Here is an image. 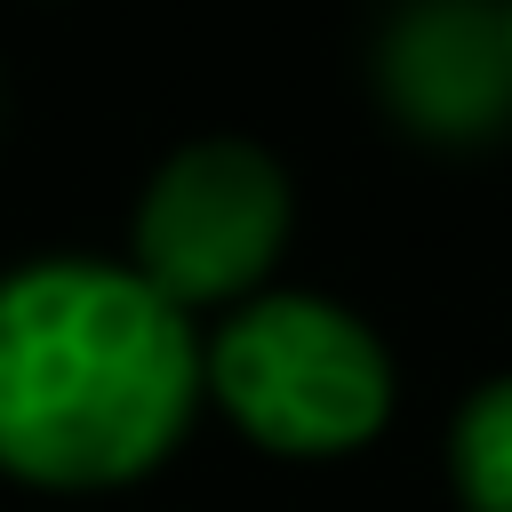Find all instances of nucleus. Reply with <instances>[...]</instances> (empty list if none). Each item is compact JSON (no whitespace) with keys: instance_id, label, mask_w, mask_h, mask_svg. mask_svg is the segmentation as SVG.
Listing matches in <instances>:
<instances>
[{"instance_id":"obj_1","label":"nucleus","mask_w":512,"mask_h":512,"mask_svg":"<svg viewBox=\"0 0 512 512\" xmlns=\"http://www.w3.org/2000/svg\"><path fill=\"white\" fill-rule=\"evenodd\" d=\"M200 408V320L128 256L48 248L0 272V480L40 496L136 488Z\"/></svg>"},{"instance_id":"obj_2","label":"nucleus","mask_w":512,"mask_h":512,"mask_svg":"<svg viewBox=\"0 0 512 512\" xmlns=\"http://www.w3.org/2000/svg\"><path fill=\"white\" fill-rule=\"evenodd\" d=\"M208 408L272 464H344L384 440L400 368L384 336L320 288H256L200 328Z\"/></svg>"},{"instance_id":"obj_3","label":"nucleus","mask_w":512,"mask_h":512,"mask_svg":"<svg viewBox=\"0 0 512 512\" xmlns=\"http://www.w3.org/2000/svg\"><path fill=\"white\" fill-rule=\"evenodd\" d=\"M288 232H296L288 160L264 152L256 136L216 128V136H184L144 176L128 208V264L200 320V312H232L240 296L272 288Z\"/></svg>"},{"instance_id":"obj_4","label":"nucleus","mask_w":512,"mask_h":512,"mask_svg":"<svg viewBox=\"0 0 512 512\" xmlns=\"http://www.w3.org/2000/svg\"><path fill=\"white\" fill-rule=\"evenodd\" d=\"M376 96L424 144L512 128V56L488 0H408L376 40Z\"/></svg>"},{"instance_id":"obj_5","label":"nucleus","mask_w":512,"mask_h":512,"mask_svg":"<svg viewBox=\"0 0 512 512\" xmlns=\"http://www.w3.org/2000/svg\"><path fill=\"white\" fill-rule=\"evenodd\" d=\"M448 496H456V512H512V368L456 400V416H448Z\"/></svg>"},{"instance_id":"obj_6","label":"nucleus","mask_w":512,"mask_h":512,"mask_svg":"<svg viewBox=\"0 0 512 512\" xmlns=\"http://www.w3.org/2000/svg\"><path fill=\"white\" fill-rule=\"evenodd\" d=\"M496 24H504V56H512V0H504V8H496Z\"/></svg>"}]
</instances>
